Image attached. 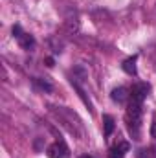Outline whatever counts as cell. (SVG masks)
I'll use <instances>...</instances> for the list:
<instances>
[{"instance_id":"6da1fadb","label":"cell","mask_w":156,"mask_h":158,"mask_svg":"<svg viewBox=\"0 0 156 158\" xmlns=\"http://www.w3.org/2000/svg\"><path fill=\"white\" fill-rule=\"evenodd\" d=\"M149 90H151V86L147 83H136L132 86V90H130V99L132 101H138V103H143V99L147 98Z\"/></svg>"},{"instance_id":"7a4b0ae2","label":"cell","mask_w":156,"mask_h":158,"mask_svg":"<svg viewBox=\"0 0 156 158\" xmlns=\"http://www.w3.org/2000/svg\"><path fill=\"white\" fill-rule=\"evenodd\" d=\"M48 155L51 158H68L70 156V151H68V147L63 142H57V143L48 147Z\"/></svg>"},{"instance_id":"3957f363","label":"cell","mask_w":156,"mask_h":158,"mask_svg":"<svg viewBox=\"0 0 156 158\" xmlns=\"http://www.w3.org/2000/svg\"><path fill=\"white\" fill-rule=\"evenodd\" d=\"M129 90L125 88V86H117L112 90V94H110V98H112V101H116V103H125L127 99H129Z\"/></svg>"},{"instance_id":"277c9868","label":"cell","mask_w":156,"mask_h":158,"mask_svg":"<svg viewBox=\"0 0 156 158\" xmlns=\"http://www.w3.org/2000/svg\"><path fill=\"white\" fill-rule=\"evenodd\" d=\"M129 149H130V145L127 143V142H121V143H117L116 147H112L110 149V158H125V153H129Z\"/></svg>"},{"instance_id":"5b68a950","label":"cell","mask_w":156,"mask_h":158,"mask_svg":"<svg viewBox=\"0 0 156 158\" xmlns=\"http://www.w3.org/2000/svg\"><path fill=\"white\" fill-rule=\"evenodd\" d=\"M121 66H123V70H125L129 76H136V72H138V70H136V55H132V57L125 59Z\"/></svg>"},{"instance_id":"8992f818","label":"cell","mask_w":156,"mask_h":158,"mask_svg":"<svg viewBox=\"0 0 156 158\" xmlns=\"http://www.w3.org/2000/svg\"><path fill=\"white\" fill-rule=\"evenodd\" d=\"M18 44L22 46V48H26V50H30L33 44H35V39L31 37V35H28V33H24L20 39H18Z\"/></svg>"},{"instance_id":"52a82bcc","label":"cell","mask_w":156,"mask_h":158,"mask_svg":"<svg viewBox=\"0 0 156 158\" xmlns=\"http://www.w3.org/2000/svg\"><path fill=\"white\" fill-rule=\"evenodd\" d=\"M103 123H105V136H110L114 131V118L112 116H103Z\"/></svg>"},{"instance_id":"ba28073f","label":"cell","mask_w":156,"mask_h":158,"mask_svg":"<svg viewBox=\"0 0 156 158\" xmlns=\"http://www.w3.org/2000/svg\"><path fill=\"white\" fill-rule=\"evenodd\" d=\"M35 85H37V86H40L42 90H46V92H51V90H53V86H51L50 83H46V81H40V79H35Z\"/></svg>"},{"instance_id":"9c48e42d","label":"cell","mask_w":156,"mask_h":158,"mask_svg":"<svg viewBox=\"0 0 156 158\" xmlns=\"http://www.w3.org/2000/svg\"><path fill=\"white\" fill-rule=\"evenodd\" d=\"M24 35V31H22V28L17 24V26H13V37H17V39H20Z\"/></svg>"},{"instance_id":"30bf717a","label":"cell","mask_w":156,"mask_h":158,"mask_svg":"<svg viewBox=\"0 0 156 158\" xmlns=\"http://www.w3.org/2000/svg\"><path fill=\"white\" fill-rule=\"evenodd\" d=\"M151 136L156 140V119L153 121V125H151Z\"/></svg>"},{"instance_id":"8fae6325","label":"cell","mask_w":156,"mask_h":158,"mask_svg":"<svg viewBox=\"0 0 156 158\" xmlns=\"http://www.w3.org/2000/svg\"><path fill=\"white\" fill-rule=\"evenodd\" d=\"M46 64H48V66H53V59H51V57H46Z\"/></svg>"},{"instance_id":"7c38bea8","label":"cell","mask_w":156,"mask_h":158,"mask_svg":"<svg viewBox=\"0 0 156 158\" xmlns=\"http://www.w3.org/2000/svg\"><path fill=\"white\" fill-rule=\"evenodd\" d=\"M81 158H90V156H81Z\"/></svg>"}]
</instances>
